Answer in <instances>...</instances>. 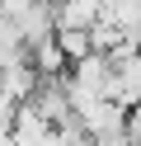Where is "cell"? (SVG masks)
<instances>
[{"label": "cell", "instance_id": "obj_1", "mask_svg": "<svg viewBox=\"0 0 141 146\" xmlns=\"http://www.w3.org/2000/svg\"><path fill=\"white\" fill-rule=\"evenodd\" d=\"M56 47L66 52V61H85V57H94V42H89V33L85 29H56Z\"/></svg>", "mask_w": 141, "mask_h": 146}, {"label": "cell", "instance_id": "obj_2", "mask_svg": "<svg viewBox=\"0 0 141 146\" xmlns=\"http://www.w3.org/2000/svg\"><path fill=\"white\" fill-rule=\"evenodd\" d=\"M0 76H5V66H0Z\"/></svg>", "mask_w": 141, "mask_h": 146}]
</instances>
